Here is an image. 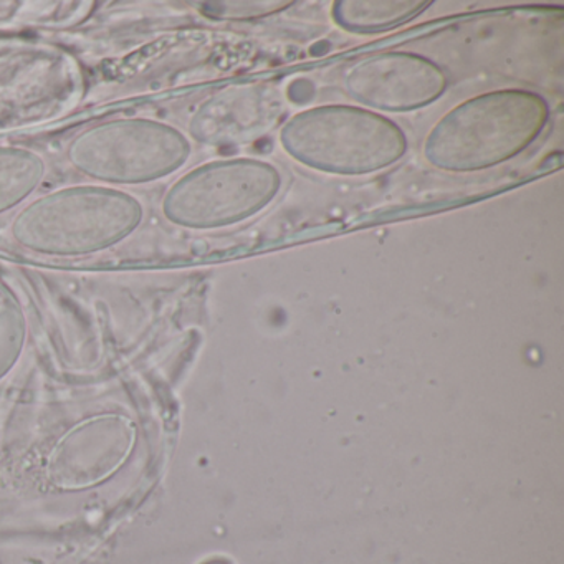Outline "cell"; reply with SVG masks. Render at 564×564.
I'll list each match as a JSON object with an SVG mask.
<instances>
[{"instance_id":"5","label":"cell","mask_w":564,"mask_h":564,"mask_svg":"<svg viewBox=\"0 0 564 564\" xmlns=\"http://www.w3.org/2000/svg\"><path fill=\"white\" fill-rule=\"evenodd\" d=\"M280 189L282 174L265 161H213L171 184L163 199V214L184 229H223L257 216Z\"/></svg>"},{"instance_id":"7","label":"cell","mask_w":564,"mask_h":564,"mask_svg":"<svg viewBox=\"0 0 564 564\" xmlns=\"http://www.w3.org/2000/svg\"><path fill=\"white\" fill-rule=\"evenodd\" d=\"M276 100L260 87H232L204 101L189 123L194 140L229 147L267 130L275 118Z\"/></svg>"},{"instance_id":"2","label":"cell","mask_w":564,"mask_h":564,"mask_svg":"<svg viewBox=\"0 0 564 564\" xmlns=\"http://www.w3.org/2000/svg\"><path fill=\"white\" fill-rule=\"evenodd\" d=\"M144 207L127 191L78 184L32 200L11 226L15 242L52 256L97 252L127 239L143 223Z\"/></svg>"},{"instance_id":"8","label":"cell","mask_w":564,"mask_h":564,"mask_svg":"<svg viewBox=\"0 0 564 564\" xmlns=\"http://www.w3.org/2000/svg\"><path fill=\"white\" fill-rule=\"evenodd\" d=\"M429 6L427 0H341L333 4L332 18L343 31L351 34H379L414 21Z\"/></svg>"},{"instance_id":"4","label":"cell","mask_w":564,"mask_h":564,"mask_svg":"<svg viewBox=\"0 0 564 564\" xmlns=\"http://www.w3.org/2000/svg\"><path fill=\"white\" fill-rule=\"evenodd\" d=\"M189 138L151 118H117L78 133L67 160L78 173L105 186L154 183L180 171L191 156Z\"/></svg>"},{"instance_id":"3","label":"cell","mask_w":564,"mask_h":564,"mask_svg":"<svg viewBox=\"0 0 564 564\" xmlns=\"http://www.w3.org/2000/svg\"><path fill=\"white\" fill-rule=\"evenodd\" d=\"M283 150L319 173L368 176L402 160L404 131L382 115L349 105L310 108L280 131Z\"/></svg>"},{"instance_id":"6","label":"cell","mask_w":564,"mask_h":564,"mask_svg":"<svg viewBox=\"0 0 564 564\" xmlns=\"http://www.w3.org/2000/svg\"><path fill=\"white\" fill-rule=\"evenodd\" d=\"M447 75L435 62L409 52H382L356 62L345 75L352 100L372 110L404 113L437 101Z\"/></svg>"},{"instance_id":"10","label":"cell","mask_w":564,"mask_h":564,"mask_svg":"<svg viewBox=\"0 0 564 564\" xmlns=\"http://www.w3.org/2000/svg\"><path fill=\"white\" fill-rule=\"evenodd\" d=\"M292 0H249V2H206L203 12L217 21H253L292 8Z\"/></svg>"},{"instance_id":"1","label":"cell","mask_w":564,"mask_h":564,"mask_svg":"<svg viewBox=\"0 0 564 564\" xmlns=\"http://www.w3.org/2000/svg\"><path fill=\"white\" fill-rule=\"evenodd\" d=\"M547 120L550 107L533 91H488L452 108L432 127L424 158L447 173L490 170L533 144Z\"/></svg>"},{"instance_id":"9","label":"cell","mask_w":564,"mask_h":564,"mask_svg":"<svg viewBox=\"0 0 564 564\" xmlns=\"http://www.w3.org/2000/svg\"><path fill=\"white\" fill-rule=\"evenodd\" d=\"M47 164L34 151L0 147V214L28 200L44 181Z\"/></svg>"}]
</instances>
